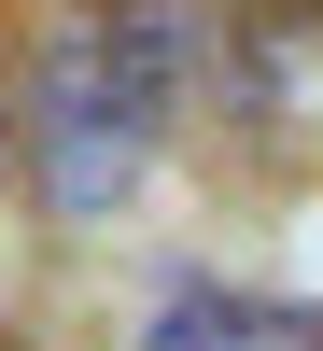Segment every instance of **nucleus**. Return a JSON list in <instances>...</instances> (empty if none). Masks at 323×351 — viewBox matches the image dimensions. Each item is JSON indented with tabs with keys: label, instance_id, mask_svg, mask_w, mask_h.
<instances>
[{
	"label": "nucleus",
	"instance_id": "2",
	"mask_svg": "<svg viewBox=\"0 0 323 351\" xmlns=\"http://www.w3.org/2000/svg\"><path fill=\"white\" fill-rule=\"evenodd\" d=\"M253 337H267V324H253L225 281H169V295L141 309V351H253Z\"/></svg>",
	"mask_w": 323,
	"mask_h": 351
},
{
	"label": "nucleus",
	"instance_id": "1",
	"mask_svg": "<svg viewBox=\"0 0 323 351\" xmlns=\"http://www.w3.org/2000/svg\"><path fill=\"white\" fill-rule=\"evenodd\" d=\"M141 155H155V99L112 71V43L99 28L43 43V71H28V183H43V211H71V225L127 211Z\"/></svg>",
	"mask_w": 323,
	"mask_h": 351
}]
</instances>
